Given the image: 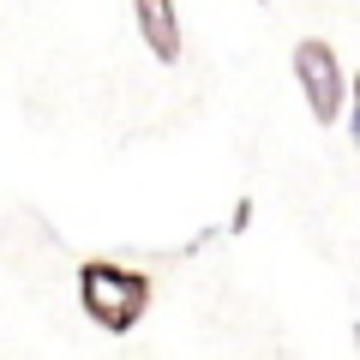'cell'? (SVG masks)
Returning <instances> with one entry per match:
<instances>
[{
	"label": "cell",
	"mask_w": 360,
	"mask_h": 360,
	"mask_svg": "<svg viewBox=\"0 0 360 360\" xmlns=\"http://www.w3.org/2000/svg\"><path fill=\"white\" fill-rule=\"evenodd\" d=\"M132 18H139V37H144V49L156 54L162 66H174L180 60V18H174V0H132Z\"/></svg>",
	"instance_id": "cell-3"
},
{
	"label": "cell",
	"mask_w": 360,
	"mask_h": 360,
	"mask_svg": "<svg viewBox=\"0 0 360 360\" xmlns=\"http://www.w3.org/2000/svg\"><path fill=\"white\" fill-rule=\"evenodd\" d=\"M295 78H300V90H307L312 120H319V127H336V120H342V103H348V78H342V66H336L330 42H319V37L295 42Z\"/></svg>",
	"instance_id": "cell-2"
},
{
	"label": "cell",
	"mask_w": 360,
	"mask_h": 360,
	"mask_svg": "<svg viewBox=\"0 0 360 360\" xmlns=\"http://www.w3.org/2000/svg\"><path fill=\"white\" fill-rule=\"evenodd\" d=\"M78 307L90 312V324H103V330H132L150 307V276L132 264H108V258H90L78 270Z\"/></svg>",
	"instance_id": "cell-1"
},
{
	"label": "cell",
	"mask_w": 360,
	"mask_h": 360,
	"mask_svg": "<svg viewBox=\"0 0 360 360\" xmlns=\"http://www.w3.org/2000/svg\"><path fill=\"white\" fill-rule=\"evenodd\" d=\"M354 360H360V324H354Z\"/></svg>",
	"instance_id": "cell-6"
},
{
	"label": "cell",
	"mask_w": 360,
	"mask_h": 360,
	"mask_svg": "<svg viewBox=\"0 0 360 360\" xmlns=\"http://www.w3.org/2000/svg\"><path fill=\"white\" fill-rule=\"evenodd\" d=\"M348 132H354V144H360V72H354V108H348Z\"/></svg>",
	"instance_id": "cell-4"
},
{
	"label": "cell",
	"mask_w": 360,
	"mask_h": 360,
	"mask_svg": "<svg viewBox=\"0 0 360 360\" xmlns=\"http://www.w3.org/2000/svg\"><path fill=\"white\" fill-rule=\"evenodd\" d=\"M234 229H252V198H234Z\"/></svg>",
	"instance_id": "cell-5"
}]
</instances>
